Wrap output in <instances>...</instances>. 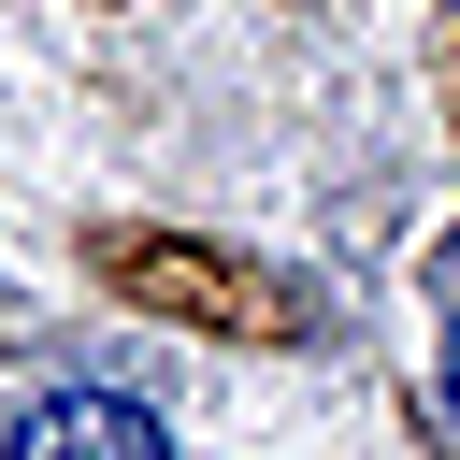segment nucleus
Returning a JSON list of instances; mask_svg holds the SVG:
<instances>
[{
    "label": "nucleus",
    "mask_w": 460,
    "mask_h": 460,
    "mask_svg": "<svg viewBox=\"0 0 460 460\" xmlns=\"http://www.w3.org/2000/svg\"><path fill=\"white\" fill-rule=\"evenodd\" d=\"M446 374H460V359H446Z\"/></svg>",
    "instance_id": "f03ea898"
},
{
    "label": "nucleus",
    "mask_w": 460,
    "mask_h": 460,
    "mask_svg": "<svg viewBox=\"0 0 460 460\" xmlns=\"http://www.w3.org/2000/svg\"><path fill=\"white\" fill-rule=\"evenodd\" d=\"M0 460H172V431H158L144 402H115V388H58V402L14 417Z\"/></svg>",
    "instance_id": "f257e3e1"
}]
</instances>
